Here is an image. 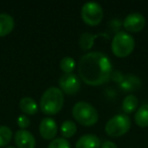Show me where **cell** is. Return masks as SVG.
I'll use <instances>...</instances> for the list:
<instances>
[{"mask_svg":"<svg viewBox=\"0 0 148 148\" xmlns=\"http://www.w3.org/2000/svg\"><path fill=\"white\" fill-rule=\"evenodd\" d=\"M6 148H16V147H14V146H7Z\"/></svg>","mask_w":148,"mask_h":148,"instance_id":"obj_24","label":"cell"},{"mask_svg":"<svg viewBox=\"0 0 148 148\" xmlns=\"http://www.w3.org/2000/svg\"><path fill=\"white\" fill-rule=\"evenodd\" d=\"M112 51L117 57H126L130 55L135 47V40L131 34L124 31H119L112 39Z\"/></svg>","mask_w":148,"mask_h":148,"instance_id":"obj_4","label":"cell"},{"mask_svg":"<svg viewBox=\"0 0 148 148\" xmlns=\"http://www.w3.org/2000/svg\"><path fill=\"white\" fill-rule=\"evenodd\" d=\"M103 17V9L99 3L95 1H87L81 8V18L89 25H97Z\"/></svg>","mask_w":148,"mask_h":148,"instance_id":"obj_6","label":"cell"},{"mask_svg":"<svg viewBox=\"0 0 148 148\" xmlns=\"http://www.w3.org/2000/svg\"><path fill=\"white\" fill-rule=\"evenodd\" d=\"M72 116L78 123L84 126H92L99 120V113L91 103L84 101H77L72 108Z\"/></svg>","mask_w":148,"mask_h":148,"instance_id":"obj_3","label":"cell"},{"mask_svg":"<svg viewBox=\"0 0 148 148\" xmlns=\"http://www.w3.org/2000/svg\"><path fill=\"white\" fill-rule=\"evenodd\" d=\"M138 107V99L134 95H128L122 103V109L126 114H131L137 109Z\"/></svg>","mask_w":148,"mask_h":148,"instance_id":"obj_17","label":"cell"},{"mask_svg":"<svg viewBox=\"0 0 148 148\" xmlns=\"http://www.w3.org/2000/svg\"><path fill=\"white\" fill-rule=\"evenodd\" d=\"M48 148H71V145L66 138H54L48 145Z\"/></svg>","mask_w":148,"mask_h":148,"instance_id":"obj_21","label":"cell"},{"mask_svg":"<svg viewBox=\"0 0 148 148\" xmlns=\"http://www.w3.org/2000/svg\"><path fill=\"white\" fill-rule=\"evenodd\" d=\"M135 122L140 127H147L148 126V103L140 106L135 114Z\"/></svg>","mask_w":148,"mask_h":148,"instance_id":"obj_16","label":"cell"},{"mask_svg":"<svg viewBox=\"0 0 148 148\" xmlns=\"http://www.w3.org/2000/svg\"><path fill=\"white\" fill-rule=\"evenodd\" d=\"M75 65H76L75 60L70 56L63 57L60 61V68L64 73H72V71L75 68Z\"/></svg>","mask_w":148,"mask_h":148,"instance_id":"obj_20","label":"cell"},{"mask_svg":"<svg viewBox=\"0 0 148 148\" xmlns=\"http://www.w3.org/2000/svg\"><path fill=\"white\" fill-rule=\"evenodd\" d=\"M99 36H103V37H108L107 34H97V35H92L89 32H85L82 33L79 37L78 40V44L79 47L81 48V50L83 51H87V50H90L92 48L93 44H95V40L97 39Z\"/></svg>","mask_w":148,"mask_h":148,"instance_id":"obj_13","label":"cell"},{"mask_svg":"<svg viewBox=\"0 0 148 148\" xmlns=\"http://www.w3.org/2000/svg\"><path fill=\"white\" fill-rule=\"evenodd\" d=\"M76 124L74 123L71 120H66L61 124L60 127V131H61L62 135L64 138H70L76 133Z\"/></svg>","mask_w":148,"mask_h":148,"instance_id":"obj_18","label":"cell"},{"mask_svg":"<svg viewBox=\"0 0 148 148\" xmlns=\"http://www.w3.org/2000/svg\"><path fill=\"white\" fill-rule=\"evenodd\" d=\"M113 66L107 54L92 51L84 54L78 61V73L82 81L89 85H101L111 78Z\"/></svg>","mask_w":148,"mask_h":148,"instance_id":"obj_1","label":"cell"},{"mask_svg":"<svg viewBox=\"0 0 148 148\" xmlns=\"http://www.w3.org/2000/svg\"><path fill=\"white\" fill-rule=\"evenodd\" d=\"M19 108L25 115H35L38 112V105L31 97H23L19 101Z\"/></svg>","mask_w":148,"mask_h":148,"instance_id":"obj_14","label":"cell"},{"mask_svg":"<svg viewBox=\"0 0 148 148\" xmlns=\"http://www.w3.org/2000/svg\"><path fill=\"white\" fill-rule=\"evenodd\" d=\"M146 19L140 12H131L124 18L123 25L128 32L137 33L145 27Z\"/></svg>","mask_w":148,"mask_h":148,"instance_id":"obj_8","label":"cell"},{"mask_svg":"<svg viewBox=\"0 0 148 148\" xmlns=\"http://www.w3.org/2000/svg\"><path fill=\"white\" fill-rule=\"evenodd\" d=\"M131 128V120L127 114H118L112 117L106 124L105 130L112 137H120L129 131Z\"/></svg>","mask_w":148,"mask_h":148,"instance_id":"obj_5","label":"cell"},{"mask_svg":"<svg viewBox=\"0 0 148 148\" xmlns=\"http://www.w3.org/2000/svg\"><path fill=\"white\" fill-rule=\"evenodd\" d=\"M40 134L44 139L53 140L58 132V126L56 121L51 117H46L41 120L39 126Z\"/></svg>","mask_w":148,"mask_h":148,"instance_id":"obj_9","label":"cell"},{"mask_svg":"<svg viewBox=\"0 0 148 148\" xmlns=\"http://www.w3.org/2000/svg\"><path fill=\"white\" fill-rule=\"evenodd\" d=\"M14 142L18 148H35L36 138L29 131L25 129L17 130L14 133Z\"/></svg>","mask_w":148,"mask_h":148,"instance_id":"obj_10","label":"cell"},{"mask_svg":"<svg viewBox=\"0 0 148 148\" xmlns=\"http://www.w3.org/2000/svg\"><path fill=\"white\" fill-rule=\"evenodd\" d=\"M16 123L21 129H25V128H27L29 126L31 121H29V117L27 115H21L17 117Z\"/></svg>","mask_w":148,"mask_h":148,"instance_id":"obj_22","label":"cell"},{"mask_svg":"<svg viewBox=\"0 0 148 148\" xmlns=\"http://www.w3.org/2000/svg\"><path fill=\"white\" fill-rule=\"evenodd\" d=\"M60 89L66 95H74L80 89V80L74 73H64L59 78Z\"/></svg>","mask_w":148,"mask_h":148,"instance_id":"obj_7","label":"cell"},{"mask_svg":"<svg viewBox=\"0 0 148 148\" xmlns=\"http://www.w3.org/2000/svg\"><path fill=\"white\" fill-rule=\"evenodd\" d=\"M14 27V18L6 12L0 13V37H4L12 32Z\"/></svg>","mask_w":148,"mask_h":148,"instance_id":"obj_12","label":"cell"},{"mask_svg":"<svg viewBox=\"0 0 148 148\" xmlns=\"http://www.w3.org/2000/svg\"><path fill=\"white\" fill-rule=\"evenodd\" d=\"M101 140L95 134L80 136L75 144V148H101Z\"/></svg>","mask_w":148,"mask_h":148,"instance_id":"obj_11","label":"cell"},{"mask_svg":"<svg viewBox=\"0 0 148 148\" xmlns=\"http://www.w3.org/2000/svg\"><path fill=\"white\" fill-rule=\"evenodd\" d=\"M12 138V131L8 126H0V147L8 145Z\"/></svg>","mask_w":148,"mask_h":148,"instance_id":"obj_19","label":"cell"},{"mask_svg":"<svg viewBox=\"0 0 148 148\" xmlns=\"http://www.w3.org/2000/svg\"><path fill=\"white\" fill-rule=\"evenodd\" d=\"M64 105V93L56 86H50L43 92L40 101L42 112L48 116L56 115Z\"/></svg>","mask_w":148,"mask_h":148,"instance_id":"obj_2","label":"cell"},{"mask_svg":"<svg viewBox=\"0 0 148 148\" xmlns=\"http://www.w3.org/2000/svg\"><path fill=\"white\" fill-rule=\"evenodd\" d=\"M120 85L124 90H136L140 86V79L134 75H126L121 79Z\"/></svg>","mask_w":148,"mask_h":148,"instance_id":"obj_15","label":"cell"},{"mask_svg":"<svg viewBox=\"0 0 148 148\" xmlns=\"http://www.w3.org/2000/svg\"><path fill=\"white\" fill-rule=\"evenodd\" d=\"M101 148H118V146H117V144L114 143L113 141L106 140L105 142H103V143H101Z\"/></svg>","mask_w":148,"mask_h":148,"instance_id":"obj_23","label":"cell"}]
</instances>
